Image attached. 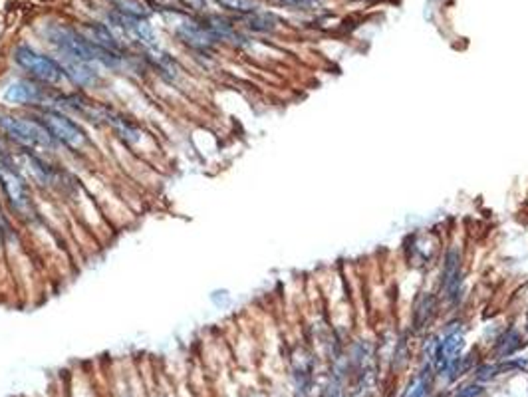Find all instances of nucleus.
<instances>
[{
    "label": "nucleus",
    "instance_id": "7",
    "mask_svg": "<svg viewBox=\"0 0 528 397\" xmlns=\"http://www.w3.org/2000/svg\"><path fill=\"white\" fill-rule=\"evenodd\" d=\"M461 287H463V264H461V252L457 249L447 252L445 259V274H443V290L445 296L457 302L459 294H461Z\"/></svg>",
    "mask_w": 528,
    "mask_h": 397
},
{
    "label": "nucleus",
    "instance_id": "2",
    "mask_svg": "<svg viewBox=\"0 0 528 397\" xmlns=\"http://www.w3.org/2000/svg\"><path fill=\"white\" fill-rule=\"evenodd\" d=\"M0 130L4 131L12 141L22 148L30 149H52L54 138L36 118H19V115H0Z\"/></svg>",
    "mask_w": 528,
    "mask_h": 397
},
{
    "label": "nucleus",
    "instance_id": "17",
    "mask_svg": "<svg viewBox=\"0 0 528 397\" xmlns=\"http://www.w3.org/2000/svg\"><path fill=\"white\" fill-rule=\"evenodd\" d=\"M429 393H431V373L425 370L411 383L405 397H429Z\"/></svg>",
    "mask_w": 528,
    "mask_h": 397
},
{
    "label": "nucleus",
    "instance_id": "20",
    "mask_svg": "<svg viewBox=\"0 0 528 397\" xmlns=\"http://www.w3.org/2000/svg\"><path fill=\"white\" fill-rule=\"evenodd\" d=\"M482 393V388L481 386H469V388H463L459 393H457V397H477V396H481Z\"/></svg>",
    "mask_w": 528,
    "mask_h": 397
},
{
    "label": "nucleus",
    "instance_id": "21",
    "mask_svg": "<svg viewBox=\"0 0 528 397\" xmlns=\"http://www.w3.org/2000/svg\"><path fill=\"white\" fill-rule=\"evenodd\" d=\"M254 397H262V396H254Z\"/></svg>",
    "mask_w": 528,
    "mask_h": 397
},
{
    "label": "nucleus",
    "instance_id": "11",
    "mask_svg": "<svg viewBox=\"0 0 528 397\" xmlns=\"http://www.w3.org/2000/svg\"><path fill=\"white\" fill-rule=\"evenodd\" d=\"M62 58H64V64L60 66L64 70L66 78H70L78 86H92V83L98 82V72H95L92 62H83V60L70 58V56H62Z\"/></svg>",
    "mask_w": 528,
    "mask_h": 397
},
{
    "label": "nucleus",
    "instance_id": "3",
    "mask_svg": "<svg viewBox=\"0 0 528 397\" xmlns=\"http://www.w3.org/2000/svg\"><path fill=\"white\" fill-rule=\"evenodd\" d=\"M14 60H16V64L20 68H24L28 74L32 76L34 80H38V82L58 86L66 78L62 66L54 62L52 58L36 52L34 48L19 46L14 50Z\"/></svg>",
    "mask_w": 528,
    "mask_h": 397
},
{
    "label": "nucleus",
    "instance_id": "4",
    "mask_svg": "<svg viewBox=\"0 0 528 397\" xmlns=\"http://www.w3.org/2000/svg\"><path fill=\"white\" fill-rule=\"evenodd\" d=\"M44 128L48 130V133L54 138V141L62 143L66 148L74 149V151H80L88 145V138L82 131V128L74 123L70 118L62 115L60 111L54 110H46L42 111L36 118Z\"/></svg>",
    "mask_w": 528,
    "mask_h": 397
},
{
    "label": "nucleus",
    "instance_id": "16",
    "mask_svg": "<svg viewBox=\"0 0 528 397\" xmlns=\"http://www.w3.org/2000/svg\"><path fill=\"white\" fill-rule=\"evenodd\" d=\"M520 346H522V340H520L519 332H514V330H509V332L504 334V336H502V338L499 340L497 351H499L500 356H512L514 351L519 350Z\"/></svg>",
    "mask_w": 528,
    "mask_h": 397
},
{
    "label": "nucleus",
    "instance_id": "10",
    "mask_svg": "<svg viewBox=\"0 0 528 397\" xmlns=\"http://www.w3.org/2000/svg\"><path fill=\"white\" fill-rule=\"evenodd\" d=\"M44 88H40L36 82L30 80H19L12 82L4 92V100L10 103H38L44 100Z\"/></svg>",
    "mask_w": 528,
    "mask_h": 397
},
{
    "label": "nucleus",
    "instance_id": "8",
    "mask_svg": "<svg viewBox=\"0 0 528 397\" xmlns=\"http://www.w3.org/2000/svg\"><path fill=\"white\" fill-rule=\"evenodd\" d=\"M177 36L181 38L187 46H191L193 50H201V52L211 50L214 42H217V38L211 34L209 28L205 26V24H201V22H193V20L179 24V28H177Z\"/></svg>",
    "mask_w": 528,
    "mask_h": 397
},
{
    "label": "nucleus",
    "instance_id": "18",
    "mask_svg": "<svg viewBox=\"0 0 528 397\" xmlns=\"http://www.w3.org/2000/svg\"><path fill=\"white\" fill-rule=\"evenodd\" d=\"M221 9L232 10V12H242V14H250L259 9L254 0H214Z\"/></svg>",
    "mask_w": 528,
    "mask_h": 397
},
{
    "label": "nucleus",
    "instance_id": "6",
    "mask_svg": "<svg viewBox=\"0 0 528 397\" xmlns=\"http://www.w3.org/2000/svg\"><path fill=\"white\" fill-rule=\"evenodd\" d=\"M0 183L16 211L26 212L30 209V193H28L26 183L12 167L0 165Z\"/></svg>",
    "mask_w": 528,
    "mask_h": 397
},
{
    "label": "nucleus",
    "instance_id": "9",
    "mask_svg": "<svg viewBox=\"0 0 528 397\" xmlns=\"http://www.w3.org/2000/svg\"><path fill=\"white\" fill-rule=\"evenodd\" d=\"M463 346H465L463 334L461 332L447 334V338L437 346L435 350V368L439 373H445V371L453 366L455 361L459 360Z\"/></svg>",
    "mask_w": 528,
    "mask_h": 397
},
{
    "label": "nucleus",
    "instance_id": "19",
    "mask_svg": "<svg viewBox=\"0 0 528 397\" xmlns=\"http://www.w3.org/2000/svg\"><path fill=\"white\" fill-rule=\"evenodd\" d=\"M280 6H286V9H296V10H308L318 6L322 0H276Z\"/></svg>",
    "mask_w": 528,
    "mask_h": 397
},
{
    "label": "nucleus",
    "instance_id": "5",
    "mask_svg": "<svg viewBox=\"0 0 528 397\" xmlns=\"http://www.w3.org/2000/svg\"><path fill=\"white\" fill-rule=\"evenodd\" d=\"M110 19L111 22L120 28V30H123L131 40H135V42H139V44H143V46L147 48H155V34H153V30H151V26H149L145 19L130 16V14H123L120 10L111 12Z\"/></svg>",
    "mask_w": 528,
    "mask_h": 397
},
{
    "label": "nucleus",
    "instance_id": "13",
    "mask_svg": "<svg viewBox=\"0 0 528 397\" xmlns=\"http://www.w3.org/2000/svg\"><path fill=\"white\" fill-rule=\"evenodd\" d=\"M149 60H151L153 66L159 68L167 78H175L177 72H179V66H177L175 60H173L169 54H165V52L157 50V48H149Z\"/></svg>",
    "mask_w": 528,
    "mask_h": 397
},
{
    "label": "nucleus",
    "instance_id": "15",
    "mask_svg": "<svg viewBox=\"0 0 528 397\" xmlns=\"http://www.w3.org/2000/svg\"><path fill=\"white\" fill-rule=\"evenodd\" d=\"M115 4V9L123 12V14H130V16H138V19H145L149 14L147 6L139 0H111Z\"/></svg>",
    "mask_w": 528,
    "mask_h": 397
},
{
    "label": "nucleus",
    "instance_id": "1",
    "mask_svg": "<svg viewBox=\"0 0 528 397\" xmlns=\"http://www.w3.org/2000/svg\"><path fill=\"white\" fill-rule=\"evenodd\" d=\"M48 38L50 42L54 44L60 54L70 56V58H78L83 62H100L103 66H113L120 64V54L110 52L105 48L93 44L92 40H88L82 34H78L76 30L66 26H52L48 30Z\"/></svg>",
    "mask_w": 528,
    "mask_h": 397
},
{
    "label": "nucleus",
    "instance_id": "12",
    "mask_svg": "<svg viewBox=\"0 0 528 397\" xmlns=\"http://www.w3.org/2000/svg\"><path fill=\"white\" fill-rule=\"evenodd\" d=\"M88 34H90L88 40H92L93 44L120 54V42H118V38L111 34L110 28L102 26V24H88Z\"/></svg>",
    "mask_w": 528,
    "mask_h": 397
},
{
    "label": "nucleus",
    "instance_id": "14",
    "mask_svg": "<svg viewBox=\"0 0 528 397\" xmlns=\"http://www.w3.org/2000/svg\"><path fill=\"white\" fill-rule=\"evenodd\" d=\"M247 28L254 32H272L276 28V19L269 12H250L247 19Z\"/></svg>",
    "mask_w": 528,
    "mask_h": 397
}]
</instances>
